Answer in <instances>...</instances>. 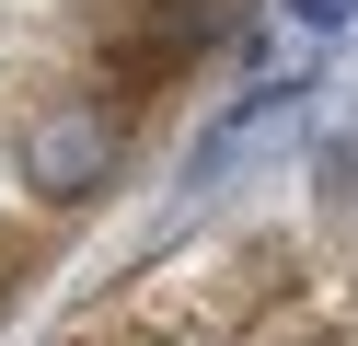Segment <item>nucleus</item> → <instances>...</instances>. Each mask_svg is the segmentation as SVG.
Here are the masks:
<instances>
[{"label": "nucleus", "mask_w": 358, "mask_h": 346, "mask_svg": "<svg viewBox=\"0 0 358 346\" xmlns=\"http://www.w3.org/2000/svg\"><path fill=\"white\" fill-rule=\"evenodd\" d=\"M12 173H24V196H35V208H93L104 185L127 173V115L104 104V92H58V104H35V115H24Z\"/></svg>", "instance_id": "nucleus-1"}, {"label": "nucleus", "mask_w": 358, "mask_h": 346, "mask_svg": "<svg viewBox=\"0 0 358 346\" xmlns=\"http://www.w3.org/2000/svg\"><path fill=\"white\" fill-rule=\"evenodd\" d=\"M312 185H324L335 208H358V127H335L324 150H312Z\"/></svg>", "instance_id": "nucleus-2"}, {"label": "nucleus", "mask_w": 358, "mask_h": 346, "mask_svg": "<svg viewBox=\"0 0 358 346\" xmlns=\"http://www.w3.org/2000/svg\"><path fill=\"white\" fill-rule=\"evenodd\" d=\"M289 12H301L312 35H335V23H358V0H289Z\"/></svg>", "instance_id": "nucleus-3"}]
</instances>
